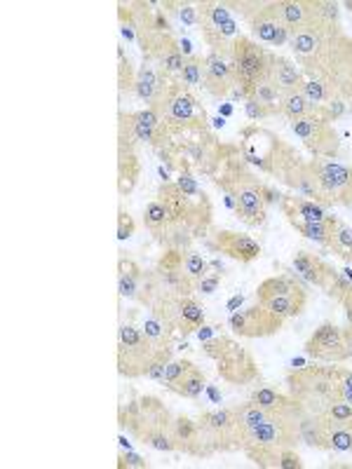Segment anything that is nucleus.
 <instances>
[{"label": "nucleus", "instance_id": "1", "mask_svg": "<svg viewBox=\"0 0 352 469\" xmlns=\"http://www.w3.org/2000/svg\"><path fill=\"white\" fill-rule=\"evenodd\" d=\"M289 47L306 78L317 80L333 97L352 104V36L340 27L317 21L292 31Z\"/></svg>", "mask_w": 352, "mask_h": 469}, {"label": "nucleus", "instance_id": "2", "mask_svg": "<svg viewBox=\"0 0 352 469\" xmlns=\"http://www.w3.org/2000/svg\"><path fill=\"white\" fill-rule=\"evenodd\" d=\"M221 176L216 179L219 188L226 193V203L233 209L235 216L249 228H259L268 219V204L280 203V193L263 183L259 176L249 171L244 157L228 148L226 160L221 163Z\"/></svg>", "mask_w": 352, "mask_h": 469}, {"label": "nucleus", "instance_id": "3", "mask_svg": "<svg viewBox=\"0 0 352 469\" xmlns=\"http://www.w3.org/2000/svg\"><path fill=\"white\" fill-rule=\"evenodd\" d=\"M172 423L174 416L156 397H139L137 401L127 404V409H120V425L124 430L141 443L163 453L176 450Z\"/></svg>", "mask_w": 352, "mask_h": 469}, {"label": "nucleus", "instance_id": "4", "mask_svg": "<svg viewBox=\"0 0 352 469\" xmlns=\"http://www.w3.org/2000/svg\"><path fill=\"white\" fill-rule=\"evenodd\" d=\"M289 397L299 401L308 413H326L339 399L336 366H303L287 373Z\"/></svg>", "mask_w": 352, "mask_h": 469}, {"label": "nucleus", "instance_id": "5", "mask_svg": "<svg viewBox=\"0 0 352 469\" xmlns=\"http://www.w3.org/2000/svg\"><path fill=\"white\" fill-rule=\"evenodd\" d=\"M197 17H200L197 27L203 31V40L209 52L230 59L235 40L242 36L235 21L233 3H216V0L197 3Z\"/></svg>", "mask_w": 352, "mask_h": 469}, {"label": "nucleus", "instance_id": "6", "mask_svg": "<svg viewBox=\"0 0 352 469\" xmlns=\"http://www.w3.org/2000/svg\"><path fill=\"white\" fill-rule=\"evenodd\" d=\"M204 354L216 364V371L221 380L230 385H247L259 378V364L252 352L233 338L226 336H214L204 340Z\"/></svg>", "mask_w": 352, "mask_h": 469}, {"label": "nucleus", "instance_id": "7", "mask_svg": "<svg viewBox=\"0 0 352 469\" xmlns=\"http://www.w3.org/2000/svg\"><path fill=\"white\" fill-rule=\"evenodd\" d=\"M172 347H160L144 333V329L124 322L117 331V371L124 378H141L148 373V366L160 352Z\"/></svg>", "mask_w": 352, "mask_h": 469}, {"label": "nucleus", "instance_id": "8", "mask_svg": "<svg viewBox=\"0 0 352 469\" xmlns=\"http://www.w3.org/2000/svg\"><path fill=\"white\" fill-rule=\"evenodd\" d=\"M233 10L240 12V17H244L256 43L282 47L292 38V31H289V27L284 24L280 14V0H270V3L240 0V3H233Z\"/></svg>", "mask_w": 352, "mask_h": 469}, {"label": "nucleus", "instance_id": "9", "mask_svg": "<svg viewBox=\"0 0 352 469\" xmlns=\"http://www.w3.org/2000/svg\"><path fill=\"white\" fill-rule=\"evenodd\" d=\"M230 64H233L235 83L240 87L247 99L252 97V91L256 87L266 83L268 66H270V52L266 47H261L254 38L249 36H240L235 40L233 52H230Z\"/></svg>", "mask_w": 352, "mask_h": 469}, {"label": "nucleus", "instance_id": "10", "mask_svg": "<svg viewBox=\"0 0 352 469\" xmlns=\"http://www.w3.org/2000/svg\"><path fill=\"white\" fill-rule=\"evenodd\" d=\"M197 425L203 430L209 453H214V450H244V425L237 420L235 409L204 410Z\"/></svg>", "mask_w": 352, "mask_h": 469}, {"label": "nucleus", "instance_id": "11", "mask_svg": "<svg viewBox=\"0 0 352 469\" xmlns=\"http://www.w3.org/2000/svg\"><path fill=\"white\" fill-rule=\"evenodd\" d=\"M292 131L303 141V146L317 160H336V155H339V131L333 130V123H329L322 115V108L317 113H313V115L293 120Z\"/></svg>", "mask_w": 352, "mask_h": 469}, {"label": "nucleus", "instance_id": "12", "mask_svg": "<svg viewBox=\"0 0 352 469\" xmlns=\"http://www.w3.org/2000/svg\"><path fill=\"white\" fill-rule=\"evenodd\" d=\"M228 324L230 331L240 338H268V336L282 331L284 317L275 314L273 310H268L261 303H256V306H249L244 310H235L230 314Z\"/></svg>", "mask_w": 352, "mask_h": 469}, {"label": "nucleus", "instance_id": "13", "mask_svg": "<svg viewBox=\"0 0 352 469\" xmlns=\"http://www.w3.org/2000/svg\"><path fill=\"white\" fill-rule=\"evenodd\" d=\"M306 354L315 362L324 364H340L348 359L346 340H343V329H339L332 322L315 329V333L306 340Z\"/></svg>", "mask_w": 352, "mask_h": 469}, {"label": "nucleus", "instance_id": "14", "mask_svg": "<svg viewBox=\"0 0 352 469\" xmlns=\"http://www.w3.org/2000/svg\"><path fill=\"white\" fill-rule=\"evenodd\" d=\"M293 270H296L303 280L310 282V284L324 289L329 296H333L336 289L348 280L339 270H333L332 263H326L322 256L310 254V251H296V256H293Z\"/></svg>", "mask_w": 352, "mask_h": 469}, {"label": "nucleus", "instance_id": "15", "mask_svg": "<svg viewBox=\"0 0 352 469\" xmlns=\"http://www.w3.org/2000/svg\"><path fill=\"white\" fill-rule=\"evenodd\" d=\"M203 87L216 99H228L230 91L237 87L230 59L221 57L216 52L204 54V71H203Z\"/></svg>", "mask_w": 352, "mask_h": 469}, {"label": "nucleus", "instance_id": "16", "mask_svg": "<svg viewBox=\"0 0 352 469\" xmlns=\"http://www.w3.org/2000/svg\"><path fill=\"white\" fill-rule=\"evenodd\" d=\"M209 249H214L219 254H226L237 263H252L261 256V244L244 233L235 230H219L214 234V242H209Z\"/></svg>", "mask_w": 352, "mask_h": 469}, {"label": "nucleus", "instance_id": "17", "mask_svg": "<svg viewBox=\"0 0 352 469\" xmlns=\"http://www.w3.org/2000/svg\"><path fill=\"white\" fill-rule=\"evenodd\" d=\"M172 437H174L176 450H183L186 456H209L207 441H204L200 425H197L196 420H190L188 416L174 417V423H172Z\"/></svg>", "mask_w": 352, "mask_h": 469}, {"label": "nucleus", "instance_id": "18", "mask_svg": "<svg viewBox=\"0 0 352 469\" xmlns=\"http://www.w3.org/2000/svg\"><path fill=\"white\" fill-rule=\"evenodd\" d=\"M280 207L287 216L289 226H299V223H320L329 221L332 216L326 214V209L322 204L313 203V200H306L300 195H282L280 197Z\"/></svg>", "mask_w": 352, "mask_h": 469}, {"label": "nucleus", "instance_id": "19", "mask_svg": "<svg viewBox=\"0 0 352 469\" xmlns=\"http://www.w3.org/2000/svg\"><path fill=\"white\" fill-rule=\"evenodd\" d=\"M268 83L275 87V90H280L282 94L293 87H300L306 83V76L300 71V66L292 59L282 57V54L270 52V66H268Z\"/></svg>", "mask_w": 352, "mask_h": 469}, {"label": "nucleus", "instance_id": "20", "mask_svg": "<svg viewBox=\"0 0 352 469\" xmlns=\"http://www.w3.org/2000/svg\"><path fill=\"white\" fill-rule=\"evenodd\" d=\"M141 179L137 146L127 141H117V190L120 195H130Z\"/></svg>", "mask_w": 352, "mask_h": 469}, {"label": "nucleus", "instance_id": "21", "mask_svg": "<svg viewBox=\"0 0 352 469\" xmlns=\"http://www.w3.org/2000/svg\"><path fill=\"white\" fill-rule=\"evenodd\" d=\"M280 14L289 31H300L320 21L317 0H280Z\"/></svg>", "mask_w": 352, "mask_h": 469}, {"label": "nucleus", "instance_id": "22", "mask_svg": "<svg viewBox=\"0 0 352 469\" xmlns=\"http://www.w3.org/2000/svg\"><path fill=\"white\" fill-rule=\"evenodd\" d=\"M329 420L324 413H308L303 410V416L299 417V439L303 443H308L310 449H324L329 450Z\"/></svg>", "mask_w": 352, "mask_h": 469}, {"label": "nucleus", "instance_id": "23", "mask_svg": "<svg viewBox=\"0 0 352 469\" xmlns=\"http://www.w3.org/2000/svg\"><path fill=\"white\" fill-rule=\"evenodd\" d=\"M146 280H148V274L144 273V267L139 263H134L132 258H120L117 261V291H120L123 298L141 300Z\"/></svg>", "mask_w": 352, "mask_h": 469}, {"label": "nucleus", "instance_id": "24", "mask_svg": "<svg viewBox=\"0 0 352 469\" xmlns=\"http://www.w3.org/2000/svg\"><path fill=\"white\" fill-rule=\"evenodd\" d=\"M280 115L287 117L289 123H293V120H300V117L306 115H313V113H317L320 108L317 106H313L310 101H308V97L303 94V90L300 87H293V90L284 91L280 97Z\"/></svg>", "mask_w": 352, "mask_h": 469}, {"label": "nucleus", "instance_id": "25", "mask_svg": "<svg viewBox=\"0 0 352 469\" xmlns=\"http://www.w3.org/2000/svg\"><path fill=\"white\" fill-rule=\"evenodd\" d=\"M167 390L174 392V394H179V397L183 399H197L207 390V376H204L197 366H193V369H188V371L183 373L181 378H176L174 383L167 385Z\"/></svg>", "mask_w": 352, "mask_h": 469}, {"label": "nucleus", "instance_id": "26", "mask_svg": "<svg viewBox=\"0 0 352 469\" xmlns=\"http://www.w3.org/2000/svg\"><path fill=\"white\" fill-rule=\"evenodd\" d=\"M300 289V284L289 274H277V277H268L259 284L256 289V303H266L270 298H277V296H287V293Z\"/></svg>", "mask_w": 352, "mask_h": 469}, {"label": "nucleus", "instance_id": "27", "mask_svg": "<svg viewBox=\"0 0 352 469\" xmlns=\"http://www.w3.org/2000/svg\"><path fill=\"white\" fill-rule=\"evenodd\" d=\"M293 230L308 240L317 242L322 247H329L333 242V234H336V228H339V219L332 216L329 221H320V223H299V226H292Z\"/></svg>", "mask_w": 352, "mask_h": 469}, {"label": "nucleus", "instance_id": "28", "mask_svg": "<svg viewBox=\"0 0 352 469\" xmlns=\"http://www.w3.org/2000/svg\"><path fill=\"white\" fill-rule=\"evenodd\" d=\"M144 223L150 233L160 237V234L172 226V216L160 200H153V203L146 204L144 209Z\"/></svg>", "mask_w": 352, "mask_h": 469}, {"label": "nucleus", "instance_id": "29", "mask_svg": "<svg viewBox=\"0 0 352 469\" xmlns=\"http://www.w3.org/2000/svg\"><path fill=\"white\" fill-rule=\"evenodd\" d=\"M235 413H237V420H240L244 427H256V425L266 423V420H270V417L275 416V413H268L266 409H261L259 404H254L252 399H249L247 404L235 406Z\"/></svg>", "mask_w": 352, "mask_h": 469}, {"label": "nucleus", "instance_id": "30", "mask_svg": "<svg viewBox=\"0 0 352 469\" xmlns=\"http://www.w3.org/2000/svg\"><path fill=\"white\" fill-rule=\"evenodd\" d=\"M326 249H332L333 254L343 258V261L352 263V228L348 223L339 221V228H336V234H333V242Z\"/></svg>", "mask_w": 352, "mask_h": 469}, {"label": "nucleus", "instance_id": "31", "mask_svg": "<svg viewBox=\"0 0 352 469\" xmlns=\"http://www.w3.org/2000/svg\"><path fill=\"white\" fill-rule=\"evenodd\" d=\"M203 71H204V57H188L186 64H183L181 73H179V80H181L186 87H200L203 85Z\"/></svg>", "mask_w": 352, "mask_h": 469}, {"label": "nucleus", "instance_id": "32", "mask_svg": "<svg viewBox=\"0 0 352 469\" xmlns=\"http://www.w3.org/2000/svg\"><path fill=\"white\" fill-rule=\"evenodd\" d=\"M117 85H120V91H134V80H137V71L132 66L130 57L124 54V50L120 47L117 50Z\"/></svg>", "mask_w": 352, "mask_h": 469}, {"label": "nucleus", "instance_id": "33", "mask_svg": "<svg viewBox=\"0 0 352 469\" xmlns=\"http://www.w3.org/2000/svg\"><path fill=\"white\" fill-rule=\"evenodd\" d=\"M324 416L332 430L333 427H352V404H346V401H333Z\"/></svg>", "mask_w": 352, "mask_h": 469}, {"label": "nucleus", "instance_id": "34", "mask_svg": "<svg viewBox=\"0 0 352 469\" xmlns=\"http://www.w3.org/2000/svg\"><path fill=\"white\" fill-rule=\"evenodd\" d=\"M183 270H186V274H188L190 280L200 282L209 274V263L204 261L203 256L196 254V251H186V254H183Z\"/></svg>", "mask_w": 352, "mask_h": 469}, {"label": "nucleus", "instance_id": "35", "mask_svg": "<svg viewBox=\"0 0 352 469\" xmlns=\"http://www.w3.org/2000/svg\"><path fill=\"white\" fill-rule=\"evenodd\" d=\"M244 113L252 123H263L268 117L280 115V106H268L261 104V101H256V99H247L244 101Z\"/></svg>", "mask_w": 352, "mask_h": 469}, {"label": "nucleus", "instance_id": "36", "mask_svg": "<svg viewBox=\"0 0 352 469\" xmlns=\"http://www.w3.org/2000/svg\"><path fill=\"white\" fill-rule=\"evenodd\" d=\"M329 450L352 453V427H333L329 434Z\"/></svg>", "mask_w": 352, "mask_h": 469}, {"label": "nucleus", "instance_id": "37", "mask_svg": "<svg viewBox=\"0 0 352 469\" xmlns=\"http://www.w3.org/2000/svg\"><path fill=\"white\" fill-rule=\"evenodd\" d=\"M188 369H193V362H188V359H172L170 364H167V369H164L163 383L164 385L174 383V380L181 378L183 373L188 371Z\"/></svg>", "mask_w": 352, "mask_h": 469}, {"label": "nucleus", "instance_id": "38", "mask_svg": "<svg viewBox=\"0 0 352 469\" xmlns=\"http://www.w3.org/2000/svg\"><path fill=\"white\" fill-rule=\"evenodd\" d=\"M336 380H339V399L352 404V371L336 366Z\"/></svg>", "mask_w": 352, "mask_h": 469}, {"label": "nucleus", "instance_id": "39", "mask_svg": "<svg viewBox=\"0 0 352 469\" xmlns=\"http://www.w3.org/2000/svg\"><path fill=\"white\" fill-rule=\"evenodd\" d=\"M134 233H137V223L124 209H120L117 211V240H130Z\"/></svg>", "mask_w": 352, "mask_h": 469}, {"label": "nucleus", "instance_id": "40", "mask_svg": "<svg viewBox=\"0 0 352 469\" xmlns=\"http://www.w3.org/2000/svg\"><path fill=\"white\" fill-rule=\"evenodd\" d=\"M174 183H176V186H179V188H181L183 193H186V195H188V197L203 195V193H200V188H197V181H196V179H193V174H190L188 170L179 171V179H176Z\"/></svg>", "mask_w": 352, "mask_h": 469}, {"label": "nucleus", "instance_id": "41", "mask_svg": "<svg viewBox=\"0 0 352 469\" xmlns=\"http://www.w3.org/2000/svg\"><path fill=\"white\" fill-rule=\"evenodd\" d=\"M333 298L339 300L340 306H343V310H346V317H348V324H352V282L348 280L346 284L339 289V291L333 293Z\"/></svg>", "mask_w": 352, "mask_h": 469}, {"label": "nucleus", "instance_id": "42", "mask_svg": "<svg viewBox=\"0 0 352 469\" xmlns=\"http://www.w3.org/2000/svg\"><path fill=\"white\" fill-rule=\"evenodd\" d=\"M303 460L296 453V449H282L280 453V469H300Z\"/></svg>", "mask_w": 352, "mask_h": 469}, {"label": "nucleus", "instance_id": "43", "mask_svg": "<svg viewBox=\"0 0 352 469\" xmlns=\"http://www.w3.org/2000/svg\"><path fill=\"white\" fill-rule=\"evenodd\" d=\"M179 17H181L183 24H188V27H197V5H188V3H183L179 5Z\"/></svg>", "mask_w": 352, "mask_h": 469}, {"label": "nucleus", "instance_id": "44", "mask_svg": "<svg viewBox=\"0 0 352 469\" xmlns=\"http://www.w3.org/2000/svg\"><path fill=\"white\" fill-rule=\"evenodd\" d=\"M219 284H221V274H212V277H203L200 282H196V291L200 293H214L216 289H219Z\"/></svg>", "mask_w": 352, "mask_h": 469}, {"label": "nucleus", "instance_id": "45", "mask_svg": "<svg viewBox=\"0 0 352 469\" xmlns=\"http://www.w3.org/2000/svg\"><path fill=\"white\" fill-rule=\"evenodd\" d=\"M124 460H127V467H148L146 465V460H141L139 456H123Z\"/></svg>", "mask_w": 352, "mask_h": 469}, {"label": "nucleus", "instance_id": "46", "mask_svg": "<svg viewBox=\"0 0 352 469\" xmlns=\"http://www.w3.org/2000/svg\"><path fill=\"white\" fill-rule=\"evenodd\" d=\"M237 306H242V296H235V298L230 300V303H228V310H235V307H237Z\"/></svg>", "mask_w": 352, "mask_h": 469}, {"label": "nucleus", "instance_id": "47", "mask_svg": "<svg viewBox=\"0 0 352 469\" xmlns=\"http://www.w3.org/2000/svg\"><path fill=\"white\" fill-rule=\"evenodd\" d=\"M346 7H348V10H350V12H352V0H348V3H346Z\"/></svg>", "mask_w": 352, "mask_h": 469}, {"label": "nucleus", "instance_id": "48", "mask_svg": "<svg viewBox=\"0 0 352 469\" xmlns=\"http://www.w3.org/2000/svg\"><path fill=\"white\" fill-rule=\"evenodd\" d=\"M348 209H350V214H352V203H350V204H348Z\"/></svg>", "mask_w": 352, "mask_h": 469}]
</instances>
